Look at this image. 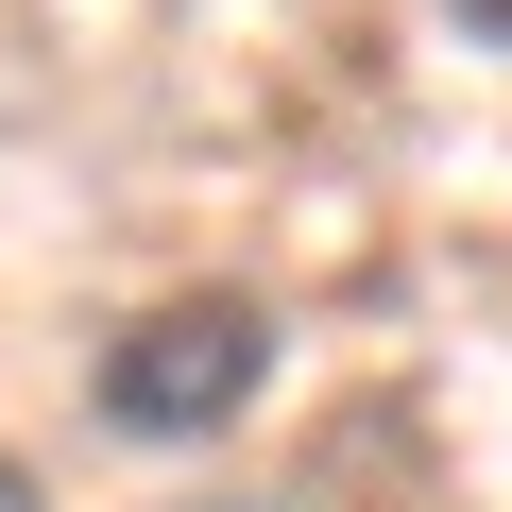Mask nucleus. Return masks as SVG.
Returning <instances> with one entry per match:
<instances>
[{"label": "nucleus", "mask_w": 512, "mask_h": 512, "mask_svg": "<svg viewBox=\"0 0 512 512\" xmlns=\"http://www.w3.org/2000/svg\"><path fill=\"white\" fill-rule=\"evenodd\" d=\"M103 427L120 444H205V427H239L256 393H274V308H239V291H205V308H137L120 342H103Z\"/></svg>", "instance_id": "nucleus-1"}, {"label": "nucleus", "mask_w": 512, "mask_h": 512, "mask_svg": "<svg viewBox=\"0 0 512 512\" xmlns=\"http://www.w3.org/2000/svg\"><path fill=\"white\" fill-rule=\"evenodd\" d=\"M444 18H461V35H478V52H512V0H444Z\"/></svg>", "instance_id": "nucleus-2"}, {"label": "nucleus", "mask_w": 512, "mask_h": 512, "mask_svg": "<svg viewBox=\"0 0 512 512\" xmlns=\"http://www.w3.org/2000/svg\"><path fill=\"white\" fill-rule=\"evenodd\" d=\"M0 512H52V495H35V461H0Z\"/></svg>", "instance_id": "nucleus-3"}, {"label": "nucleus", "mask_w": 512, "mask_h": 512, "mask_svg": "<svg viewBox=\"0 0 512 512\" xmlns=\"http://www.w3.org/2000/svg\"><path fill=\"white\" fill-rule=\"evenodd\" d=\"M171 512H274V495H171Z\"/></svg>", "instance_id": "nucleus-4"}]
</instances>
